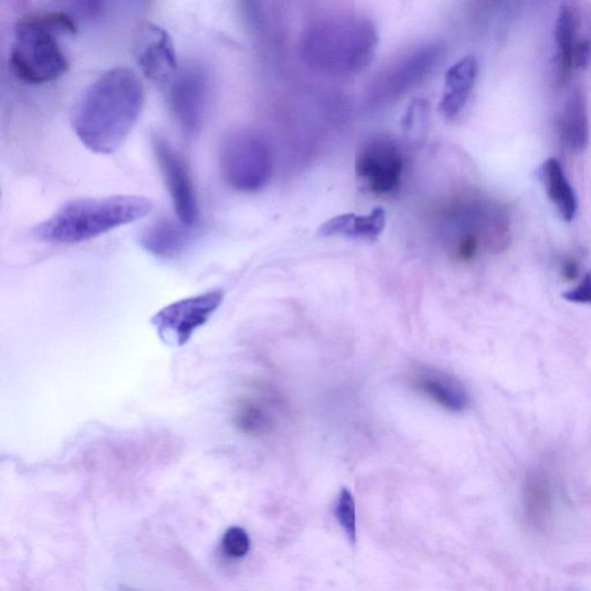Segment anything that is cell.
<instances>
[{"instance_id": "8992f818", "label": "cell", "mask_w": 591, "mask_h": 591, "mask_svg": "<svg viewBox=\"0 0 591 591\" xmlns=\"http://www.w3.org/2000/svg\"><path fill=\"white\" fill-rule=\"evenodd\" d=\"M223 182L239 193H258L271 183L274 155L260 133L238 129L224 134L219 151Z\"/></svg>"}, {"instance_id": "8fae6325", "label": "cell", "mask_w": 591, "mask_h": 591, "mask_svg": "<svg viewBox=\"0 0 591 591\" xmlns=\"http://www.w3.org/2000/svg\"><path fill=\"white\" fill-rule=\"evenodd\" d=\"M151 145L177 219L187 226H194L199 219V201L189 166L175 147L160 134H154Z\"/></svg>"}, {"instance_id": "603a6c76", "label": "cell", "mask_w": 591, "mask_h": 591, "mask_svg": "<svg viewBox=\"0 0 591 591\" xmlns=\"http://www.w3.org/2000/svg\"><path fill=\"white\" fill-rule=\"evenodd\" d=\"M251 541L248 533L241 527H231L222 538L224 555L233 559H241L248 555Z\"/></svg>"}, {"instance_id": "ac0fdd59", "label": "cell", "mask_w": 591, "mask_h": 591, "mask_svg": "<svg viewBox=\"0 0 591 591\" xmlns=\"http://www.w3.org/2000/svg\"><path fill=\"white\" fill-rule=\"evenodd\" d=\"M541 177L546 194L560 218L567 222L573 221L578 212V200L560 162L557 159L546 160L541 169Z\"/></svg>"}, {"instance_id": "ffe728a7", "label": "cell", "mask_w": 591, "mask_h": 591, "mask_svg": "<svg viewBox=\"0 0 591 591\" xmlns=\"http://www.w3.org/2000/svg\"><path fill=\"white\" fill-rule=\"evenodd\" d=\"M556 64L557 81L560 86L566 85L571 78L575 63V20L571 7H561L556 22Z\"/></svg>"}, {"instance_id": "52a82bcc", "label": "cell", "mask_w": 591, "mask_h": 591, "mask_svg": "<svg viewBox=\"0 0 591 591\" xmlns=\"http://www.w3.org/2000/svg\"><path fill=\"white\" fill-rule=\"evenodd\" d=\"M222 289H212L179 299L154 314L152 325L161 340L172 347H183L199 328L205 326L223 303Z\"/></svg>"}, {"instance_id": "9c48e42d", "label": "cell", "mask_w": 591, "mask_h": 591, "mask_svg": "<svg viewBox=\"0 0 591 591\" xmlns=\"http://www.w3.org/2000/svg\"><path fill=\"white\" fill-rule=\"evenodd\" d=\"M444 52L439 42L422 44L406 52L373 80L371 95L376 100H389L406 94L436 70Z\"/></svg>"}, {"instance_id": "3957f363", "label": "cell", "mask_w": 591, "mask_h": 591, "mask_svg": "<svg viewBox=\"0 0 591 591\" xmlns=\"http://www.w3.org/2000/svg\"><path fill=\"white\" fill-rule=\"evenodd\" d=\"M378 46L372 22L358 17L314 21L302 36L301 52L312 70L334 77L355 76L368 67Z\"/></svg>"}, {"instance_id": "7402d4cb", "label": "cell", "mask_w": 591, "mask_h": 591, "mask_svg": "<svg viewBox=\"0 0 591 591\" xmlns=\"http://www.w3.org/2000/svg\"><path fill=\"white\" fill-rule=\"evenodd\" d=\"M336 519L346 533L351 544L356 543V510L355 499L350 491L343 489L335 507Z\"/></svg>"}, {"instance_id": "2e32d148", "label": "cell", "mask_w": 591, "mask_h": 591, "mask_svg": "<svg viewBox=\"0 0 591 591\" xmlns=\"http://www.w3.org/2000/svg\"><path fill=\"white\" fill-rule=\"evenodd\" d=\"M386 226V212L383 208L373 209L366 215L341 214L321 224L319 235L324 237H348L362 241H376Z\"/></svg>"}, {"instance_id": "7c38bea8", "label": "cell", "mask_w": 591, "mask_h": 591, "mask_svg": "<svg viewBox=\"0 0 591 591\" xmlns=\"http://www.w3.org/2000/svg\"><path fill=\"white\" fill-rule=\"evenodd\" d=\"M134 57L142 73L155 84H169L178 73L171 36L160 26L145 22L134 35Z\"/></svg>"}, {"instance_id": "277c9868", "label": "cell", "mask_w": 591, "mask_h": 591, "mask_svg": "<svg viewBox=\"0 0 591 591\" xmlns=\"http://www.w3.org/2000/svg\"><path fill=\"white\" fill-rule=\"evenodd\" d=\"M58 32H76V26L65 14H47L20 22L10 55L12 71L20 80L43 85L69 71L70 63L56 39Z\"/></svg>"}, {"instance_id": "ba28073f", "label": "cell", "mask_w": 591, "mask_h": 591, "mask_svg": "<svg viewBox=\"0 0 591 591\" xmlns=\"http://www.w3.org/2000/svg\"><path fill=\"white\" fill-rule=\"evenodd\" d=\"M358 182L376 196H392L400 190L405 159L395 140L378 136L366 141L356 155Z\"/></svg>"}, {"instance_id": "30bf717a", "label": "cell", "mask_w": 591, "mask_h": 591, "mask_svg": "<svg viewBox=\"0 0 591 591\" xmlns=\"http://www.w3.org/2000/svg\"><path fill=\"white\" fill-rule=\"evenodd\" d=\"M208 101L209 81L201 67H187L171 81L168 95L170 114L186 138H196L203 130Z\"/></svg>"}, {"instance_id": "5b68a950", "label": "cell", "mask_w": 591, "mask_h": 591, "mask_svg": "<svg viewBox=\"0 0 591 591\" xmlns=\"http://www.w3.org/2000/svg\"><path fill=\"white\" fill-rule=\"evenodd\" d=\"M455 257L473 260L481 250L504 251L511 243L510 216L496 200L471 196L456 201L451 207Z\"/></svg>"}, {"instance_id": "e0dca14e", "label": "cell", "mask_w": 591, "mask_h": 591, "mask_svg": "<svg viewBox=\"0 0 591 591\" xmlns=\"http://www.w3.org/2000/svg\"><path fill=\"white\" fill-rule=\"evenodd\" d=\"M414 384L428 398L447 410L456 413L468 406L466 387L450 374L431 369L421 370L415 374Z\"/></svg>"}, {"instance_id": "9a60e30c", "label": "cell", "mask_w": 591, "mask_h": 591, "mask_svg": "<svg viewBox=\"0 0 591 591\" xmlns=\"http://www.w3.org/2000/svg\"><path fill=\"white\" fill-rule=\"evenodd\" d=\"M558 138L568 151L582 152L589 142V118L585 95L580 89L568 97L557 117Z\"/></svg>"}, {"instance_id": "44dd1931", "label": "cell", "mask_w": 591, "mask_h": 591, "mask_svg": "<svg viewBox=\"0 0 591 591\" xmlns=\"http://www.w3.org/2000/svg\"><path fill=\"white\" fill-rule=\"evenodd\" d=\"M235 422L237 428L248 435L259 436L271 429V418L251 401L239 403L236 411Z\"/></svg>"}, {"instance_id": "7a4b0ae2", "label": "cell", "mask_w": 591, "mask_h": 591, "mask_svg": "<svg viewBox=\"0 0 591 591\" xmlns=\"http://www.w3.org/2000/svg\"><path fill=\"white\" fill-rule=\"evenodd\" d=\"M153 209L151 199L136 194L72 200L37 224L34 236L55 245L85 243L144 219Z\"/></svg>"}, {"instance_id": "4fadbf2b", "label": "cell", "mask_w": 591, "mask_h": 591, "mask_svg": "<svg viewBox=\"0 0 591 591\" xmlns=\"http://www.w3.org/2000/svg\"><path fill=\"white\" fill-rule=\"evenodd\" d=\"M478 64L474 57L460 59L447 70L440 111L447 119H454L465 109L476 84Z\"/></svg>"}, {"instance_id": "cb8c5ba5", "label": "cell", "mask_w": 591, "mask_h": 591, "mask_svg": "<svg viewBox=\"0 0 591 591\" xmlns=\"http://www.w3.org/2000/svg\"><path fill=\"white\" fill-rule=\"evenodd\" d=\"M566 301L576 304H591V272L564 294Z\"/></svg>"}, {"instance_id": "5bb4252c", "label": "cell", "mask_w": 591, "mask_h": 591, "mask_svg": "<svg viewBox=\"0 0 591 591\" xmlns=\"http://www.w3.org/2000/svg\"><path fill=\"white\" fill-rule=\"evenodd\" d=\"M190 226L181 220H161L142 231L139 243L148 253L160 259H175L190 244Z\"/></svg>"}, {"instance_id": "6da1fadb", "label": "cell", "mask_w": 591, "mask_h": 591, "mask_svg": "<svg viewBox=\"0 0 591 591\" xmlns=\"http://www.w3.org/2000/svg\"><path fill=\"white\" fill-rule=\"evenodd\" d=\"M144 106L145 88L137 74L116 67L82 95L73 112V131L88 151L114 154L129 138Z\"/></svg>"}, {"instance_id": "d6986e66", "label": "cell", "mask_w": 591, "mask_h": 591, "mask_svg": "<svg viewBox=\"0 0 591 591\" xmlns=\"http://www.w3.org/2000/svg\"><path fill=\"white\" fill-rule=\"evenodd\" d=\"M523 505L531 526L543 529L551 520L553 499L551 484L542 473H530L523 488Z\"/></svg>"}, {"instance_id": "d4e9b609", "label": "cell", "mask_w": 591, "mask_h": 591, "mask_svg": "<svg viewBox=\"0 0 591 591\" xmlns=\"http://www.w3.org/2000/svg\"><path fill=\"white\" fill-rule=\"evenodd\" d=\"M579 265L575 259H567L561 266V274L566 280L574 281L579 276Z\"/></svg>"}]
</instances>
